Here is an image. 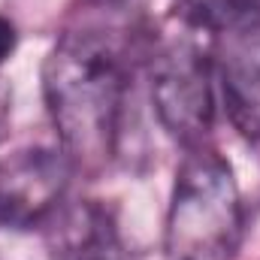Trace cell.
Listing matches in <instances>:
<instances>
[{
    "instance_id": "1",
    "label": "cell",
    "mask_w": 260,
    "mask_h": 260,
    "mask_svg": "<svg viewBox=\"0 0 260 260\" xmlns=\"http://www.w3.org/2000/svg\"><path fill=\"white\" fill-rule=\"evenodd\" d=\"M43 97L70 164L103 170L118 151L127 97L121 49L91 30L64 34L43 61Z\"/></svg>"
},
{
    "instance_id": "2",
    "label": "cell",
    "mask_w": 260,
    "mask_h": 260,
    "mask_svg": "<svg viewBox=\"0 0 260 260\" xmlns=\"http://www.w3.org/2000/svg\"><path fill=\"white\" fill-rule=\"evenodd\" d=\"M242 242V197L230 164L206 145L182 160L167 212L170 260H233Z\"/></svg>"
},
{
    "instance_id": "3",
    "label": "cell",
    "mask_w": 260,
    "mask_h": 260,
    "mask_svg": "<svg viewBox=\"0 0 260 260\" xmlns=\"http://www.w3.org/2000/svg\"><path fill=\"white\" fill-rule=\"evenodd\" d=\"M212 61L191 43H170L151 58V103L176 142L203 145L215 121Z\"/></svg>"
},
{
    "instance_id": "4",
    "label": "cell",
    "mask_w": 260,
    "mask_h": 260,
    "mask_svg": "<svg viewBox=\"0 0 260 260\" xmlns=\"http://www.w3.org/2000/svg\"><path fill=\"white\" fill-rule=\"evenodd\" d=\"M73 170L58 148H21L0 160V227H43L64 203Z\"/></svg>"
},
{
    "instance_id": "5",
    "label": "cell",
    "mask_w": 260,
    "mask_h": 260,
    "mask_svg": "<svg viewBox=\"0 0 260 260\" xmlns=\"http://www.w3.org/2000/svg\"><path fill=\"white\" fill-rule=\"evenodd\" d=\"M212 73L230 124L248 139H260V15L215 37Z\"/></svg>"
},
{
    "instance_id": "6",
    "label": "cell",
    "mask_w": 260,
    "mask_h": 260,
    "mask_svg": "<svg viewBox=\"0 0 260 260\" xmlns=\"http://www.w3.org/2000/svg\"><path fill=\"white\" fill-rule=\"evenodd\" d=\"M43 227L52 260H130L115 215L97 200L61 203Z\"/></svg>"
},
{
    "instance_id": "7",
    "label": "cell",
    "mask_w": 260,
    "mask_h": 260,
    "mask_svg": "<svg viewBox=\"0 0 260 260\" xmlns=\"http://www.w3.org/2000/svg\"><path fill=\"white\" fill-rule=\"evenodd\" d=\"M179 15L200 30L224 34L260 15V0H179Z\"/></svg>"
},
{
    "instance_id": "8",
    "label": "cell",
    "mask_w": 260,
    "mask_h": 260,
    "mask_svg": "<svg viewBox=\"0 0 260 260\" xmlns=\"http://www.w3.org/2000/svg\"><path fill=\"white\" fill-rule=\"evenodd\" d=\"M15 46H18V30H15V24L6 15H0V64L9 61V55L15 52Z\"/></svg>"
},
{
    "instance_id": "9",
    "label": "cell",
    "mask_w": 260,
    "mask_h": 260,
    "mask_svg": "<svg viewBox=\"0 0 260 260\" xmlns=\"http://www.w3.org/2000/svg\"><path fill=\"white\" fill-rule=\"evenodd\" d=\"M9 103H12V91H9L6 79H0V136L6 130V121H9Z\"/></svg>"
}]
</instances>
